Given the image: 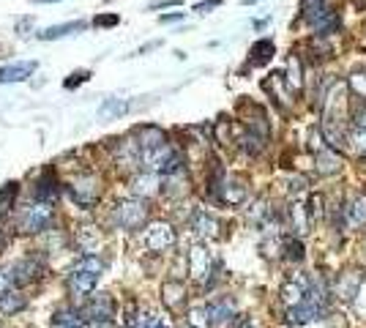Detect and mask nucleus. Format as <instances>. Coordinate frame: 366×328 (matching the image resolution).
Masks as SVG:
<instances>
[{
    "label": "nucleus",
    "mask_w": 366,
    "mask_h": 328,
    "mask_svg": "<svg viewBox=\"0 0 366 328\" xmlns=\"http://www.w3.org/2000/svg\"><path fill=\"white\" fill-rule=\"evenodd\" d=\"M102 274L104 260L99 254H82L80 260L69 268V290H71V295H77V298L90 295L99 285Z\"/></svg>",
    "instance_id": "obj_1"
},
{
    "label": "nucleus",
    "mask_w": 366,
    "mask_h": 328,
    "mask_svg": "<svg viewBox=\"0 0 366 328\" xmlns=\"http://www.w3.org/2000/svg\"><path fill=\"white\" fill-rule=\"evenodd\" d=\"M110 222L118 227V230L137 233L140 227L148 225V203L140 200V197H123V200H115L112 208H110Z\"/></svg>",
    "instance_id": "obj_2"
},
{
    "label": "nucleus",
    "mask_w": 366,
    "mask_h": 328,
    "mask_svg": "<svg viewBox=\"0 0 366 328\" xmlns=\"http://www.w3.org/2000/svg\"><path fill=\"white\" fill-rule=\"evenodd\" d=\"M186 263H189V276L197 282V285L203 287H211L213 285V274H216V257H213V252L208 249L205 244H194L189 249V254H186Z\"/></svg>",
    "instance_id": "obj_3"
},
{
    "label": "nucleus",
    "mask_w": 366,
    "mask_h": 328,
    "mask_svg": "<svg viewBox=\"0 0 366 328\" xmlns=\"http://www.w3.org/2000/svg\"><path fill=\"white\" fill-rule=\"evenodd\" d=\"M82 317L88 328H115V298L110 293H96L85 304Z\"/></svg>",
    "instance_id": "obj_4"
},
{
    "label": "nucleus",
    "mask_w": 366,
    "mask_h": 328,
    "mask_svg": "<svg viewBox=\"0 0 366 328\" xmlns=\"http://www.w3.org/2000/svg\"><path fill=\"white\" fill-rule=\"evenodd\" d=\"M143 244H145V249H148L150 254H164V252H170L172 246L178 244V233H175V227L170 225V222L159 219V222L145 225Z\"/></svg>",
    "instance_id": "obj_5"
},
{
    "label": "nucleus",
    "mask_w": 366,
    "mask_h": 328,
    "mask_svg": "<svg viewBox=\"0 0 366 328\" xmlns=\"http://www.w3.org/2000/svg\"><path fill=\"white\" fill-rule=\"evenodd\" d=\"M102 181L93 172H82V175H74L69 181V194L80 208H93L102 200Z\"/></svg>",
    "instance_id": "obj_6"
},
{
    "label": "nucleus",
    "mask_w": 366,
    "mask_h": 328,
    "mask_svg": "<svg viewBox=\"0 0 366 328\" xmlns=\"http://www.w3.org/2000/svg\"><path fill=\"white\" fill-rule=\"evenodd\" d=\"M52 219H55V205L52 203H36L30 205L25 213H22L20 219V233L25 235H36V233H44L47 227L52 225Z\"/></svg>",
    "instance_id": "obj_7"
},
{
    "label": "nucleus",
    "mask_w": 366,
    "mask_h": 328,
    "mask_svg": "<svg viewBox=\"0 0 366 328\" xmlns=\"http://www.w3.org/2000/svg\"><path fill=\"white\" fill-rule=\"evenodd\" d=\"M205 315H208V326L211 328H230L232 323H238V309L232 298H213L205 304Z\"/></svg>",
    "instance_id": "obj_8"
},
{
    "label": "nucleus",
    "mask_w": 366,
    "mask_h": 328,
    "mask_svg": "<svg viewBox=\"0 0 366 328\" xmlns=\"http://www.w3.org/2000/svg\"><path fill=\"white\" fill-rule=\"evenodd\" d=\"M279 298H282V304L287 309L304 304L306 298H309V274H301V271L290 274L285 282H282V287H279Z\"/></svg>",
    "instance_id": "obj_9"
},
{
    "label": "nucleus",
    "mask_w": 366,
    "mask_h": 328,
    "mask_svg": "<svg viewBox=\"0 0 366 328\" xmlns=\"http://www.w3.org/2000/svg\"><path fill=\"white\" fill-rule=\"evenodd\" d=\"M361 285H364V271H361V268H347V271H342V274L336 276V282H333V295H336V301H342V304L355 301V295L361 293Z\"/></svg>",
    "instance_id": "obj_10"
},
{
    "label": "nucleus",
    "mask_w": 366,
    "mask_h": 328,
    "mask_svg": "<svg viewBox=\"0 0 366 328\" xmlns=\"http://www.w3.org/2000/svg\"><path fill=\"white\" fill-rule=\"evenodd\" d=\"M249 200V184H246L241 175H224L222 186H219V194H216V203L222 205H244Z\"/></svg>",
    "instance_id": "obj_11"
},
{
    "label": "nucleus",
    "mask_w": 366,
    "mask_h": 328,
    "mask_svg": "<svg viewBox=\"0 0 366 328\" xmlns=\"http://www.w3.org/2000/svg\"><path fill=\"white\" fill-rule=\"evenodd\" d=\"M164 186V178L159 172H150V170H140L137 175H131V181H129V189H131V194L134 197H140V200H150V197H156L159 192H162Z\"/></svg>",
    "instance_id": "obj_12"
},
{
    "label": "nucleus",
    "mask_w": 366,
    "mask_h": 328,
    "mask_svg": "<svg viewBox=\"0 0 366 328\" xmlns=\"http://www.w3.org/2000/svg\"><path fill=\"white\" fill-rule=\"evenodd\" d=\"M189 227H191V233L197 235V238H203V241H211V238H219V219L213 216V213H208L205 208H197V211H191V216H189Z\"/></svg>",
    "instance_id": "obj_13"
},
{
    "label": "nucleus",
    "mask_w": 366,
    "mask_h": 328,
    "mask_svg": "<svg viewBox=\"0 0 366 328\" xmlns=\"http://www.w3.org/2000/svg\"><path fill=\"white\" fill-rule=\"evenodd\" d=\"M241 115H244V126L249 131H254V134H260V137H271V123H268V115H265V110L260 104H252V102H241Z\"/></svg>",
    "instance_id": "obj_14"
},
{
    "label": "nucleus",
    "mask_w": 366,
    "mask_h": 328,
    "mask_svg": "<svg viewBox=\"0 0 366 328\" xmlns=\"http://www.w3.org/2000/svg\"><path fill=\"white\" fill-rule=\"evenodd\" d=\"M326 315H328V309L317 307L314 301H309V298H306L304 304L287 309V323H290V326H295V328H304V326H309V323H314V320H323Z\"/></svg>",
    "instance_id": "obj_15"
},
{
    "label": "nucleus",
    "mask_w": 366,
    "mask_h": 328,
    "mask_svg": "<svg viewBox=\"0 0 366 328\" xmlns=\"http://www.w3.org/2000/svg\"><path fill=\"white\" fill-rule=\"evenodd\" d=\"M186 301H189V290L183 285L181 279H167L162 285V304L172 315H181L186 309Z\"/></svg>",
    "instance_id": "obj_16"
},
{
    "label": "nucleus",
    "mask_w": 366,
    "mask_h": 328,
    "mask_svg": "<svg viewBox=\"0 0 366 328\" xmlns=\"http://www.w3.org/2000/svg\"><path fill=\"white\" fill-rule=\"evenodd\" d=\"M263 88L271 93V96H273V104H276L282 112H290V110H293L295 96H293V90L287 88L285 74H271V80H265Z\"/></svg>",
    "instance_id": "obj_17"
},
{
    "label": "nucleus",
    "mask_w": 366,
    "mask_h": 328,
    "mask_svg": "<svg viewBox=\"0 0 366 328\" xmlns=\"http://www.w3.org/2000/svg\"><path fill=\"white\" fill-rule=\"evenodd\" d=\"M8 271H11L14 285L22 287V285H30V282H36V279L44 276V263H41L39 257H25V260H20L17 266H11Z\"/></svg>",
    "instance_id": "obj_18"
},
{
    "label": "nucleus",
    "mask_w": 366,
    "mask_h": 328,
    "mask_svg": "<svg viewBox=\"0 0 366 328\" xmlns=\"http://www.w3.org/2000/svg\"><path fill=\"white\" fill-rule=\"evenodd\" d=\"M287 216H290V230H293V235H298V238H304L312 233V216H309V208H306L301 200H293V205L287 208Z\"/></svg>",
    "instance_id": "obj_19"
},
{
    "label": "nucleus",
    "mask_w": 366,
    "mask_h": 328,
    "mask_svg": "<svg viewBox=\"0 0 366 328\" xmlns=\"http://www.w3.org/2000/svg\"><path fill=\"white\" fill-rule=\"evenodd\" d=\"M342 211H345L347 227H353V230H364L366 227V194L364 192L353 194V197L342 205Z\"/></svg>",
    "instance_id": "obj_20"
},
{
    "label": "nucleus",
    "mask_w": 366,
    "mask_h": 328,
    "mask_svg": "<svg viewBox=\"0 0 366 328\" xmlns=\"http://www.w3.org/2000/svg\"><path fill=\"white\" fill-rule=\"evenodd\" d=\"M134 140L140 145V153H143V151H153V148H162V145L170 143L162 126H153V123L134 129Z\"/></svg>",
    "instance_id": "obj_21"
},
{
    "label": "nucleus",
    "mask_w": 366,
    "mask_h": 328,
    "mask_svg": "<svg viewBox=\"0 0 366 328\" xmlns=\"http://www.w3.org/2000/svg\"><path fill=\"white\" fill-rule=\"evenodd\" d=\"M285 82L287 88L293 90V96H301L304 93V63H301V55L298 52H290L287 58V69H285Z\"/></svg>",
    "instance_id": "obj_22"
},
{
    "label": "nucleus",
    "mask_w": 366,
    "mask_h": 328,
    "mask_svg": "<svg viewBox=\"0 0 366 328\" xmlns=\"http://www.w3.org/2000/svg\"><path fill=\"white\" fill-rule=\"evenodd\" d=\"M164 178V186L162 192H167L170 197H183V194H189V172H186V167L178 170V172H170V175H162Z\"/></svg>",
    "instance_id": "obj_23"
},
{
    "label": "nucleus",
    "mask_w": 366,
    "mask_h": 328,
    "mask_svg": "<svg viewBox=\"0 0 366 328\" xmlns=\"http://www.w3.org/2000/svg\"><path fill=\"white\" fill-rule=\"evenodd\" d=\"M314 170H317L320 175H336V172H342V159H339V153L331 151V148L314 153Z\"/></svg>",
    "instance_id": "obj_24"
},
{
    "label": "nucleus",
    "mask_w": 366,
    "mask_h": 328,
    "mask_svg": "<svg viewBox=\"0 0 366 328\" xmlns=\"http://www.w3.org/2000/svg\"><path fill=\"white\" fill-rule=\"evenodd\" d=\"M162 326V317L150 309H131L126 315V328H159Z\"/></svg>",
    "instance_id": "obj_25"
},
{
    "label": "nucleus",
    "mask_w": 366,
    "mask_h": 328,
    "mask_svg": "<svg viewBox=\"0 0 366 328\" xmlns=\"http://www.w3.org/2000/svg\"><path fill=\"white\" fill-rule=\"evenodd\" d=\"M273 55H276V44L271 39H257L249 49V63L252 66H265V63H271Z\"/></svg>",
    "instance_id": "obj_26"
},
{
    "label": "nucleus",
    "mask_w": 366,
    "mask_h": 328,
    "mask_svg": "<svg viewBox=\"0 0 366 328\" xmlns=\"http://www.w3.org/2000/svg\"><path fill=\"white\" fill-rule=\"evenodd\" d=\"M25 307H28V298L22 295L20 290H14V287L0 295V315H3V317H11V315L22 312Z\"/></svg>",
    "instance_id": "obj_27"
},
{
    "label": "nucleus",
    "mask_w": 366,
    "mask_h": 328,
    "mask_svg": "<svg viewBox=\"0 0 366 328\" xmlns=\"http://www.w3.org/2000/svg\"><path fill=\"white\" fill-rule=\"evenodd\" d=\"M36 71V63H8L0 69V82H22Z\"/></svg>",
    "instance_id": "obj_28"
},
{
    "label": "nucleus",
    "mask_w": 366,
    "mask_h": 328,
    "mask_svg": "<svg viewBox=\"0 0 366 328\" xmlns=\"http://www.w3.org/2000/svg\"><path fill=\"white\" fill-rule=\"evenodd\" d=\"M77 246H80L85 254H96V246H99V241H102V233H99V227H80L77 230Z\"/></svg>",
    "instance_id": "obj_29"
},
{
    "label": "nucleus",
    "mask_w": 366,
    "mask_h": 328,
    "mask_svg": "<svg viewBox=\"0 0 366 328\" xmlns=\"http://www.w3.org/2000/svg\"><path fill=\"white\" fill-rule=\"evenodd\" d=\"M52 328H88L85 317L74 309H58L52 315Z\"/></svg>",
    "instance_id": "obj_30"
},
{
    "label": "nucleus",
    "mask_w": 366,
    "mask_h": 328,
    "mask_svg": "<svg viewBox=\"0 0 366 328\" xmlns=\"http://www.w3.org/2000/svg\"><path fill=\"white\" fill-rule=\"evenodd\" d=\"M58 194H61V186L52 175H44L39 184H36V200L39 203H58Z\"/></svg>",
    "instance_id": "obj_31"
},
{
    "label": "nucleus",
    "mask_w": 366,
    "mask_h": 328,
    "mask_svg": "<svg viewBox=\"0 0 366 328\" xmlns=\"http://www.w3.org/2000/svg\"><path fill=\"white\" fill-rule=\"evenodd\" d=\"M282 257H285L287 263H304L306 257V246L304 241L298 238V235H290V238H285V244H282Z\"/></svg>",
    "instance_id": "obj_32"
},
{
    "label": "nucleus",
    "mask_w": 366,
    "mask_h": 328,
    "mask_svg": "<svg viewBox=\"0 0 366 328\" xmlns=\"http://www.w3.org/2000/svg\"><path fill=\"white\" fill-rule=\"evenodd\" d=\"M347 88H350V96H353V99H358V102L364 104L366 102V69H355V71H350V77H347Z\"/></svg>",
    "instance_id": "obj_33"
},
{
    "label": "nucleus",
    "mask_w": 366,
    "mask_h": 328,
    "mask_svg": "<svg viewBox=\"0 0 366 328\" xmlns=\"http://www.w3.org/2000/svg\"><path fill=\"white\" fill-rule=\"evenodd\" d=\"M85 28V22H66V25H55V28H47L44 33H39L41 41H52V39H63L69 33H77Z\"/></svg>",
    "instance_id": "obj_34"
},
{
    "label": "nucleus",
    "mask_w": 366,
    "mask_h": 328,
    "mask_svg": "<svg viewBox=\"0 0 366 328\" xmlns=\"http://www.w3.org/2000/svg\"><path fill=\"white\" fill-rule=\"evenodd\" d=\"M326 8H331L326 0H301V20H304L306 25H312Z\"/></svg>",
    "instance_id": "obj_35"
},
{
    "label": "nucleus",
    "mask_w": 366,
    "mask_h": 328,
    "mask_svg": "<svg viewBox=\"0 0 366 328\" xmlns=\"http://www.w3.org/2000/svg\"><path fill=\"white\" fill-rule=\"evenodd\" d=\"M17 194H20V184L8 181V184L0 186V213H8L14 203H17Z\"/></svg>",
    "instance_id": "obj_36"
},
{
    "label": "nucleus",
    "mask_w": 366,
    "mask_h": 328,
    "mask_svg": "<svg viewBox=\"0 0 366 328\" xmlns=\"http://www.w3.org/2000/svg\"><path fill=\"white\" fill-rule=\"evenodd\" d=\"M306 208H309V216H312V222L317 225V222H320V219L326 216V197L314 192V194H312V200H309V205H306Z\"/></svg>",
    "instance_id": "obj_37"
},
{
    "label": "nucleus",
    "mask_w": 366,
    "mask_h": 328,
    "mask_svg": "<svg viewBox=\"0 0 366 328\" xmlns=\"http://www.w3.org/2000/svg\"><path fill=\"white\" fill-rule=\"evenodd\" d=\"M287 192H290V197H293V200L304 197L306 192H309V178H306V175H293V178H290V184H287Z\"/></svg>",
    "instance_id": "obj_38"
},
{
    "label": "nucleus",
    "mask_w": 366,
    "mask_h": 328,
    "mask_svg": "<svg viewBox=\"0 0 366 328\" xmlns=\"http://www.w3.org/2000/svg\"><path fill=\"white\" fill-rule=\"evenodd\" d=\"M350 143H353V148H355L358 153L366 156V129H355V131L350 134Z\"/></svg>",
    "instance_id": "obj_39"
},
{
    "label": "nucleus",
    "mask_w": 366,
    "mask_h": 328,
    "mask_svg": "<svg viewBox=\"0 0 366 328\" xmlns=\"http://www.w3.org/2000/svg\"><path fill=\"white\" fill-rule=\"evenodd\" d=\"M129 110V104L126 102H115V99H110V102H104L102 112H115V115H121V112H126Z\"/></svg>",
    "instance_id": "obj_40"
},
{
    "label": "nucleus",
    "mask_w": 366,
    "mask_h": 328,
    "mask_svg": "<svg viewBox=\"0 0 366 328\" xmlns=\"http://www.w3.org/2000/svg\"><path fill=\"white\" fill-rule=\"evenodd\" d=\"M350 121L355 123V129H366V102L353 112V118H350Z\"/></svg>",
    "instance_id": "obj_41"
},
{
    "label": "nucleus",
    "mask_w": 366,
    "mask_h": 328,
    "mask_svg": "<svg viewBox=\"0 0 366 328\" xmlns=\"http://www.w3.org/2000/svg\"><path fill=\"white\" fill-rule=\"evenodd\" d=\"M85 80H88V71H77V74H71V77L63 82V85H66V88L71 90V88H77V85H82Z\"/></svg>",
    "instance_id": "obj_42"
},
{
    "label": "nucleus",
    "mask_w": 366,
    "mask_h": 328,
    "mask_svg": "<svg viewBox=\"0 0 366 328\" xmlns=\"http://www.w3.org/2000/svg\"><path fill=\"white\" fill-rule=\"evenodd\" d=\"M216 6H222V0H205V3H197V6H194V11H197V14H208V11H213Z\"/></svg>",
    "instance_id": "obj_43"
},
{
    "label": "nucleus",
    "mask_w": 366,
    "mask_h": 328,
    "mask_svg": "<svg viewBox=\"0 0 366 328\" xmlns=\"http://www.w3.org/2000/svg\"><path fill=\"white\" fill-rule=\"evenodd\" d=\"M11 285H14V279H11V271H3V268H0V295H3L6 290H11Z\"/></svg>",
    "instance_id": "obj_44"
},
{
    "label": "nucleus",
    "mask_w": 366,
    "mask_h": 328,
    "mask_svg": "<svg viewBox=\"0 0 366 328\" xmlns=\"http://www.w3.org/2000/svg\"><path fill=\"white\" fill-rule=\"evenodd\" d=\"M99 28H110V25H118V14H107V17H99L96 20Z\"/></svg>",
    "instance_id": "obj_45"
},
{
    "label": "nucleus",
    "mask_w": 366,
    "mask_h": 328,
    "mask_svg": "<svg viewBox=\"0 0 366 328\" xmlns=\"http://www.w3.org/2000/svg\"><path fill=\"white\" fill-rule=\"evenodd\" d=\"M181 20H183V11H175V14H162V17H159L162 25H167V22H181Z\"/></svg>",
    "instance_id": "obj_46"
},
{
    "label": "nucleus",
    "mask_w": 366,
    "mask_h": 328,
    "mask_svg": "<svg viewBox=\"0 0 366 328\" xmlns=\"http://www.w3.org/2000/svg\"><path fill=\"white\" fill-rule=\"evenodd\" d=\"M235 328H260V326L254 323V317H241V320L235 323Z\"/></svg>",
    "instance_id": "obj_47"
},
{
    "label": "nucleus",
    "mask_w": 366,
    "mask_h": 328,
    "mask_svg": "<svg viewBox=\"0 0 366 328\" xmlns=\"http://www.w3.org/2000/svg\"><path fill=\"white\" fill-rule=\"evenodd\" d=\"M156 47H162V41H150V44H145V47H140L134 55H145V52H150V49H156Z\"/></svg>",
    "instance_id": "obj_48"
},
{
    "label": "nucleus",
    "mask_w": 366,
    "mask_h": 328,
    "mask_svg": "<svg viewBox=\"0 0 366 328\" xmlns=\"http://www.w3.org/2000/svg\"><path fill=\"white\" fill-rule=\"evenodd\" d=\"M167 6H178V0H164V3H153L150 8H167Z\"/></svg>",
    "instance_id": "obj_49"
},
{
    "label": "nucleus",
    "mask_w": 366,
    "mask_h": 328,
    "mask_svg": "<svg viewBox=\"0 0 366 328\" xmlns=\"http://www.w3.org/2000/svg\"><path fill=\"white\" fill-rule=\"evenodd\" d=\"M254 3H260V0H244V6H254Z\"/></svg>",
    "instance_id": "obj_50"
},
{
    "label": "nucleus",
    "mask_w": 366,
    "mask_h": 328,
    "mask_svg": "<svg viewBox=\"0 0 366 328\" xmlns=\"http://www.w3.org/2000/svg\"><path fill=\"white\" fill-rule=\"evenodd\" d=\"M41 3H58V0H41Z\"/></svg>",
    "instance_id": "obj_51"
},
{
    "label": "nucleus",
    "mask_w": 366,
    "mask_h": 328,
    "mask_svg": "<svg viewBox=\"0 0 366 328\" xmlns=\"http://www.w3.org/2000/svg\"><path fill=\"white\" fill-rule=\"evenodd\" d=\"M0 246H3V230H0Z\"/></svg>",
    "instance_id": "obj_52"
},
{
    "label": "nucleus",
    "mask_w": 366,
    "mask_h": 328,
    "mask_svg": "<svg viewBox=\"0 0 366 328\" xmlns=\"http://www.w3.org/2000/svg\"><path fill=\"white\" fill-rule=\"evenodd\" d=\"M181 328H194V326H191V323H186V326H181Z\"/></svg>",
    "instance_id": "obj_53"
},
{
    "label": "nucleus",
    "mask_w": 366,
    "mask_h": 328,
    "mask_svg": "<svg viewBox=\"0 0 366 328\" xmlns=\"http://www.w3.org/2000/svg\"><path fill=\"white\" fill-rule=\"evenodd\" d=\"M159 328H167V326H164V323H162V326H159Z\"/></svg>",
    "instance_id": "obj_54"
}]
</instances>
